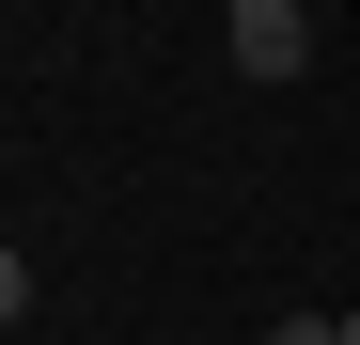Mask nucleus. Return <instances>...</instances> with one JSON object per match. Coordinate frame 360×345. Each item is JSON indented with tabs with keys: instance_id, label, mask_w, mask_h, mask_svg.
Segmentation results:
<instances>
[{
	"instance_id": "nucleus-1",
	"label": "nucleus",
	"mask_w": 360,
	"mask_h": 345,
	"mask_svg": "<svg viewBox=\"0 0 360 345\" xmlns=\"http://www.w3.org/2000/svg\"><path fill=\"white\" fill-rule=\"evenodd\" d=\"M314 63V16H297V0H251V16H235V79H297Z\"/></svg>"
},
{
	"instance_id": "nucleus-2",
	"label": "nucleus",
	"mask_w": 360,
	"mask_h": 345,
	"mask_svg": "<svg viewBox=\"0 0 360 345\" xmlns=\"http://www.w3.org/2000/svg\"><path fill=\"white\" fill-rule=\"evenodd\" d=\"M266 345H345V314H282V330H266Z\"/></svg>"
},
{
	"instance_id": "nucleus-3",
	"label": "nucleus",
	"mask_w": 360,
	"mask_h": 345,
	"mask_svg": "<svg viewBox=\"0 0 360 345\" xmlns=\"http://www.w3.org/2000/svg\"><path fill=\"white\" fill-rule=\"evenodd\" d=\"M16 299H32V267H16V251H0V330H16Z\"/></svg>"
},
{
	"instance_id": "nucleus-4",
	"label": "nucleus",
	"mask_w": 360,
	"mask_h": 345,
	"mask_svg": "<svg viewBox=\"0 0 360 345\" xmlns=\"http://www.w3.org/2000/svg\"><path fill=\"white\" fill-rule=\"evenodd\" d=\"M219 16H251V0H219Z\"/></svg>"
},
{
	"instance_id": "nucleus-5",
	"label": "nucleus",
	"mask_w": 360,
	"mask_h": 345,
	"mask_svg": "<svg viewBox=\"0 0 360 345\" xmlns=\"http://www.w3.org/2000/svg\"><path fill=\"white\" fill-rule=\"evenodd\" d=\"M345 345H360V314H345Z\"/></svg>"
}]
</instances>
